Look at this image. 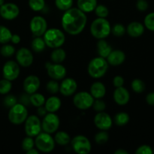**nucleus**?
Here are the masks:
<instances>
[{
    "label": "nucleus",
    "mask_w": 154,
    "mask_h": 154,
    "mask_svg": "<svg viewBox=\"0 0 154 154\" xmlns=\"http://www.w3.org/2000/svg\"><path fill=\"white\" fill-rule=\"evenodd\" d=\"M86 14L78 8H71L65 11L62 17L61 23L63 30L71 35L81 34L87 25Z\"/></svg>",
    "instance_id": "f257e3e1"
},
{
    "label": "nucleus",
    "mask_w": 154,
    "mask_h": 154,
    "mask_svg": "<svg viewBox=\"0 0 154 154\" xmlns=\"http://www.w3.org/2000/svg\"><path fill=\"white\" fill-rule=\"evenodd\" d=\"M90 33L96 39H105L111 33V26L106 18L97 17L90 25Z\"/></svg>",
    "instance_id": "f03ea898"
},
{
    "label": "nucleus",
    "mask_w": 154,
    "mask_h": 154,
    "mask_svg": "<svg viewBox=\"0 0 154 154\" xmlns=\"http://www.w3.org/2000/svg\"><path fill=\"white\" fill-rule=\"evenodd\" d=\"M109 64L105 58L97 57L90 60L87 67L89 75L94 79L102 78L107 73Z\"/></svg>",
    "instance_id": "7ed1b4c3"
},
{
    "label": "nucleus",
    "mask_w": 154,
    "mask_h": 154,
    "mask_svg": "<svg viewBox=\"0 0 154 154\" xmlns=\"http://www.w3.org/2000/svg\"><path fill=\"white\" fill-rule=\"evenodd\" d=\"M43 38L46 46L52 49L61 48L66 42L64 32L57 28L48 29L43 35Z\"/></svg>",
    "instance_id": "20e7f679"
},
{
    "label": "nucleus",
    "mask_w": 154,
    "mask_h": 154,
    "mask_svg": "<svg viewBox=\"0 0 154 154\" xmlns=\"http://www.w3.org/2000/svg\"><path fill=\"white\" fill-rule=\"evenodd\" d=\"M35 138V146L40 152L51 153L54 150L56 143L51 134L41 132Z\"/></svg>",
    "instance_id": "39448f33"
},
{
    "label": "nucleus",
    "mask_w": 154,
    "mask_h": 154,
    "mask_svg": "<svg viewBox=\"0 0 154 154\" xmlns=\"http://www.w3.org/2000/svg\"><path fill=\"white\" fill-rule=\"evenodd\" d=\"M28 117L26 106L22 103H17L10 108L8 112V120L12 124L20 125L25 122Z\"/></svg>",
    "instance_id": "423d86ee"
},
{
    "label": "nucleus",
    "mask_w": 154,
    "mask_h": 154,
    "mask_svg": "<svg viewBox=\"0 0 154 154\" xmlns=\"http://www.w3.org/2000/svg\"><path fill=\"white\" fill-rule=\"evenodd\" d=\"M71 146L75 153L78 154H87L90 153L92 144L88 138L83 135H78L71 139Z\"/></svg>",
    "instance_id": "0eeeda50"
},
{
    "label": "nucleus",
    "mask_w": 154,
    "mask_h": 154,
    "mask_svg": "<svg viewBox=\"0 0 154 154\" xmlns=\"http://www.w3.org/2000/svg\"><path fill=\"white\" fill-rule=\"evenodd\" d=\"M60 125V120L55 113H47L42 121V131L49 134L55 133L58 131Z\"/></svg>",
    "instance_id": "6e6552de"
},
{
    "label": "nucleus",
    "mask_w": 154,
    "mask_h": 154,
    "mask_svg": "<svg viewBox=\"0 0 154 154\" xmlns=\"http://www.w3.org/2000/svg\"><path fill=\"white\" fill-rule=\"evenodd\" d=\"M94 99L90 93L87 91H81L77 93L74 96L73 104L78 109L84 111L92 108Z\"/></svg>",
    "instance_id": "1a4fd4ad"
},
{
    "label": "nucleus",
    "mask_w": 154,
    "mask_h": 154,
    "mask_svg": "<svg viewBox=\"0 0 154 154\" xmlns=\"http://www.w3.org/2000/svg\"><path fill=\"white\" fill-rule=\"evenodd\" d=\"M24 123H25L24 129L27 136L35 138L42 131V122L38 116H28Z\"/></svg>",
    "instance_id": "9d476101"
},
{
    "label": "nucleus",
    "mask_w": 154,
    "mask_h": 154,
    "mask_svg": "<svg viewBox=\"0 0 154 154\" xmlns=\"http://www.w3.org/2000/svg\"><path fill=\"white\" fill-rule=\"evenodd\" d=\"M29 28L35 37H41L48 29V22L43 17L35 16L30 20Z\"/></svg>",
    "instance_id": "9b49d317"
},
{
    "label": "nucleus",
    "mask_w": 154,
    "mask_h": 154,
    "mask_svg": "<svg viewBox=\"0 0 154 154\" xmlns=\"http://www.w3.org/2000/svg\"><path fill=\"white\" fill-rule=\"evenodd\" d=\"M45 68L47 69L48 75L51 79L60 81L66 78L67 70L64 66L60 63H47L45 65Z\"/></svg>",
    "instance_id": "f8f14e48"
},
{
    "label": "nucleus",
    "mask_w": 154,
    "mask_h": 154,
    "mask_svg": "<svg viewBox=\"0 0 154 154\" xmlns=\"http://www.w3.org/2000/svg\"><path fill=\"white\" fill-rule=\"evenodd\" d=\"M20 69V65L17 62L9 60L6 62L2 68V75L5 79L13 81L19 77Z\"/></svg>",
    "instance_id": "ddd939ff"
},
{
    "label": "nucleus",
    "mask_w": 154,
    "mask_h": 154,
    "mask_svg": "<svg viewBox=\"0 0 154 154\" xmlns=\"http://www.w3.org/2000/svg\"><path fill=\"white\" fill-rule=\"evenodd\" d=\"M19 14V7L14 3H4L2 5L0 6V15L5 20H12L16 19Z\"/></svg>",
    "instance_id": "4468645a"
},
{
    "label": "nucleus",
    "mask_w": 154,
    "mask_h": 154,
    "mask_svg": "<svg viewBox=\"0 0 154 154\" xmlns=\"http://www.w3.org/2000/svg\"><path fill=\"white\" fill-rule=\"evenodd\" d=\"M94 124L99 130H108L113 125V120L111 116L106 112H97L94 117Z\"/></svg>",
    "instance_id": "2eb2a0df"
},
{
    "label": "nucleus",
    "mask_w": 154,
    "mask_h": 154,
    "mask_svg": "<svg viewBox=\"0 0 154 154\" xmlns=\"http://www.w3.org/2000/svg\"><path fill=\"white\" fill-rule=\"evenodd\" d=\"M17 63L22 67H29L34 61L32 53L31 51L26 48H22L17 51L16 54Z\"/></svg>",
    "instance_id": "dca6fc26"
},
{
    "label": "nucleus",
    "mask_w": 154,
    "mask_h": 154,
    "mask_svg": "<svg viewBox=\"0 0 154 154\" xmlns=\"http://www.w3.org/2000/svg\"><path fill=\"white\" fill-rule=\"evenodd\" d=\"M78 89V83L72 78H63L60 84V93L64 96H71L75 94Z\"/></svg>",
    "instance_id": "f3484780"
},
{
    "label": "nucleus",
    "mask_w": 154,
    "mask_h": 154,
    "mask_svg": "<svg viewBox=\"0 0 154 154\" xmlns=\"http://www.w3.org/2000/svg\"><path fill=\"white\" fill-rule=\"evenodd\" d=\"M41 85L40 79L38 76L31 75L27 76L23 81V89L25 93L31 95L38 90Z\"/></svg>",
    "instance_id": "a211bd4d"
},
{
    "label": "nucleus",
    "mask_w": 154,
    "mask_h": 154,
    "mask_svg": "<svg viewBox=\"0 0 154 154\" xmlns=\"http://www.w3.org/2000/svg\"><path fill=\"white\" fill-rule=\"evenodd\" d=\"M114 100L117 105H125L129 102L130 100V94H129V90L124 87H116L113 94Z\"/></svg>",
    "instance_id": "6ab92c4d"
},
{
    "label": "nucleus",
    "mask_w": 154,
    "mask_h": 154,
    "mask_svg": "<svg viewBox=\"0 0 154 154\" xmlns=\"http://www.w3.org/2000/svg\"><path fill=\"white\" fill-rule=\"evenodd\" d=\"M106 60L110 66H119L126 60V54L121 50H112Z\"/></svg>",
    "instance_id": "aec40b11"
},
{
    "label": "nucleus",
    "mask_w": 154,
    "mask_h": 154,
    "mask_svg": "<svg viewBox=\"0 0 154 154\" xmlns=\"http://www.w3.org/2000/svg\"><path fill=\"white\" fill-rule=\"evenodd\" d=\"M144 26L138 21L130 23L126 27V32L132 38H138L144 32Z\"/></svg>",
    "instance_id": "412c9836"
},
{
    "label": "nucleus",
    "mask_w": 154,
    "mask_h": 154,
    "mask_svg": "<svg viewBox=\"0 0 154 154\" xmlns=\"http://www.w3.org/2000/svg\"><path fill=\"white\" fill-rule=\"evenodd\" d=\"M62 102L58 96H52L45 100V103L44 105L46 108L47 111L50 113H56L61 108Z\"/></svg>",
    "instance_id": "4be33fe9"
},
{
    "label": "nucleus",
    "mask_w": 154,
    "mask_h": 154,
    "mask_svg": "<svg viewBox=\"0 0 154 154\" xmlns=\"http://www.w3.org/2000/svg\"><path fill=\"white\" fill-rule=\"evenodd\" d=\"M90 94L96 99H102L106 94V87L103 83L100 81L94 82L90 87Z\"/></svg>",
    "instance_id": "5701e85b"
},
{
    "label": "nucleus",
    "mask_w": 154,
    "mask_h": 154,
    "mask_svg": "<svg viewBox=\"0 0 154 154\" xmlns=\"http://www.w3.org/2000/svg\"><path fill=\"white\" fill-rule=\"evenodd\" d=\"M78 8L84 13H91L94 11L98 5L97 0H78Z\"/></svg>",
    "instance_id": "b1692460"
},
{
    "label": "nucleus",
    "mask_w": 154,
    "mask_h": 154,
    "mask_svg": "<svg viewBox=\"0 0 154 154\" xmlns=\"http://www.w3.org/2000/svg\"><path fill=\"white\" fill-rule=\"evenodd\" d=\"M112 50L111 45L105 39H99L97 42V52L99 57L106 59Z\"/></svg>",
    "instance_id": "393cba45"
},
{
    "label": "nucleus",
    "mask_w": 154,
    "mask_h": 154,
    "mask_svg": "<svg viewBox=\"0 0 154 154\" xmlns=\"http://www.w3.org/2000/svg\"><path fill=\"white\" fill-rule=\"evenodd\" d=\"M54 141L56 144L61 146H66L70 144L71 137L67 132L64 131H57L54 136Z\"/></svg>",
    "instance_id": "a878e982"
},
{
    "label": "nucleus",
    "mask_w": 154,
    "mask_h": 154,
    "mask_svg": "<svg viewBox=\"0 0 154 154\" xmlns=\"http://www.w3.org/2000/svg\"><path fill=\"white\" fill-rule=\"evenodd\" d=\"M66 58V52L61 48H54L51 54V60L54 63H62Z\"/></svg>",
    "instance_id": "bb28decb"
},
{
    "label": "nucleus",
    "mask_w": 154,
    "mask_h": 154,
    "mask_svg": "<svg viewBox=\"0 0 154 154\" xmlns=\"http://www.w3.org/2000/svg\"><path fill=\"white\" fill-rule=\"evenodd\" d=\"M45 100L46 99H45V96L42 95V93H38L36 92V93L29 95L30 105L35 107V108L43 106L45 103Z\"/></svg>",
    "instance_id": "cd10ccee"
},
{
    "label": "nucleus",
    "mask_w": 154,
    "mask_h": 154,
    "mask_svg": "<svg viewBox=\"0 0 154 154\" xmlns=\"http://www.w3.org/2000/svg\"><path fill=\"white\" fill-rule=\"evenodd\" d=\"M130 117L129 115L126 112H119L114 116V124L118 126H124L129 122Z\"/></svg>",
    "instance_id": "c85d7f7f"
},
{
    "label": "nucleus",
    "mask_w": 154,
    "mask_h": 154,
    "mask_svg": "<svg viewBox=\"0 0 154 154\" xmlns=\"http://www.w3.org/2000/svg\"><path fill=\"white\" fill-rule=\"evenodd\" d=\"M45 48H46V44L42 36L35 37L32 42V48L34 52L42 53L45 49Z\"/></svg>",
    "instance_id": "c756f323"
},
{
    "label": "nucleus",
    "mask_w": 154,
    "mask_h": 154,
    "mask_svg": "<svg viewBox=\"0 0 154 154\" xmlns=\"http://www.w3.org/2000/svg\"><path fill=\"white\" fill-rule=\"evenodd\" d=\"M12 33L8 28L5 26H0V43L7 44L11 42Z\"/></svg>",
    "instance_id": "7c9ffc66"
},
{
    "label": "nucleus",
    "mask_w": 154,
    "mask_h": 154,
    "mask_svg": "<svg viewBox=\"0 0 154 154\" xmlns=\"http://www.w3.org/2000/svg\"><path fill=\"white\" fill-rule=\"evenodd\" d=\"M131 87L132 90L136 93H141L145 90V84L144 81L141 79H134L131 84Z\"/></svg>",
    "instance_id": "2f4dec72"
},
{
    "label": "nucleus",
    "mask_w": 154,
    "mask_h": 154,
    "mask_svg": "<svg viewBox=\"0 0 154 154\" xmlns=\"http://www.w3.org/2000/svg\"><path fill=\"white\" fill-rule=\"evenodd\" d=\"M108 139H109V135L105 130H100V132L96 133L94 137L95 141L98 144H106L108 141Z\"/></svg>",
    "instance_id": "473e14b6"
},
{
    "label": "nucleus",
    "mask_w": 154,
    "mask_h": 154,
    "mask_svg": "<svg viewBox=\"0 0 154 154\" xmlns=\"http://www.w3.org/2000/svg\"><path fill=\"white\" fill-rule=\"evenodd\" d=\"M28 4L33 11H41L45 7V0H29Z\"/></svg>",
    "instance_id": "72a5a7b5"
},
{
    "label": "nucleus",
    "mask_w": 154,
    "mask_h": 154,
    "mask_svg": "<svg viewBox=\"0 0 154 154\" xmlns=\"http://www.w3.org/2000/svg\"><path fill=\"white\" fill-rule=\"evenodd\" d=\"M74 0H55V5L57 8L60 11L68 10L73 5Z\"/></svg>",
    "instance_id": "f704fd0d"
},
{
    "label": "nucleus",
    "mask_w": 154,
    "mask_h": 154,
    "mask_svg": "<svg viewBox=\"0 0 154 154\" xmlns=\"http://www.w3.org/2000/svg\"><path fill=\"white\" fill-rule=\"evenodd\" d=\"M46 90L51 94H57L60 92V84L56 80L51 79L46 84Z\"/></svg>",
    "instance_id": "c9c22d12"
},
{
    "label": "nucleus",
    "mask_w": 154,
    "mask_h": 154,
    "mask_svg": "<svg viewBox=\"0 0 154 154\" xmlns=\"http://www.w3.org/2000/svg\"><path fill=\"white\" fill-rule=\"evenodd\" d=\"M12 89V83L7 79H2L0 81V94L5 95L10 93Z\"/></svg>",
    "instance_id": "e433bc0d"
},
{
    "label": "nucleus",
    "mask_w": 154,
    "mask_h": 154,
    "mask_svg": "<svg viewBox=\"0 0 154 154\" xmlns=\"http://www.w3.org/2000/svg\"><path fill=\"white\" fill-rule=\"evenodd\" d=\"M126 32V28L121 23H116L111 27V33L116 37H121Z\"/></svg>",
    "instance_id": "4c0bfd02"
},
{
    "label": "nucleus",
    "mask_w": 154,
    "mask_h": 154,
    "mask_svg": "<svg viewBox=\"0 0 154 154\" xmlns=\"http://www.w3.org/2000/svg\"><path fill=\"white\" fill-rule=\"evenodd\" d=\"M95 14L97 17L106 18L109 14V10L108 8L104 5H97L94 10Z\"/></svg>",
    "instance_id": "58836bf2"
},
{
    "label": "nucleus",
    "mask_w": 154,
    "mask_h": 154,
    "mask_svg": "<svg viewBox=\"0 0 154 154\" xmlns=\"http://www.w3.org/2000/svg\"><path fill=\"white\" fill-rule=\"evenodd\" d=\"M21 147H22L23 150H24L25 152H27L28 150L35 147V140L33 139L32 137L26 136V138H24L21 143Z\"/></svg>",
    "instance_id": "ea45409f"
},
{
    "label": "nucleus",
    "mask_w": 154,
    "mask_h": 154,
    "mask_svg": "<svg viewBox=\"0 0 154 154\" xmlns=\"http://www.w3.org/2000/svg\"><path fill=\"white\" fill-rule=\"evenodd\" d=\"M15 53L14 47L8 44H4L0 49V54L4 57H10L13 56Z\"/></svg>",
    "instance_id": "a19ab883"
},
{
    "label": "nucleus",
    "mask_w": 154,
    "mask_h": 154,
    "mask_svg": "<svg viewBox=\"0 0 154 154\" xmlns=\"http://www.w3.org/2000/svg\"><path fill=\"white\" fill-rule=\"evenodd\" d=\"M144 27L150 31L154 32V12L147 14L144 20Z\"/></svg>",
    "instance_id": "79ce46f5"
},
{
    "label": "nucleus",
    "mask_w": 154,
    "mask_h": 154,
    "mask_svg": "<svg viewBox=\"0 0 154 154\" xmlns=\"http://www.w3.org/2000/svg\"><path fill=\"white\" fill-rule=\"evenodd\" d=\"M92 108L96 112H101V111H105L106 108V105H105V102L102 100V99H96V100L94 99Z\"/></svg>",
    "instance_id": "37998d69"
},
{
    "label": "nucleus",
    "mask_w": 154,
    "mask_h": 154,
    "mask_svg": "<svg viewBox=\"0 0 154 154\" xmlns=\"http://www.w3.org/2000/svg\"><path fill=\"white\" fill-rule=\"evenodd\" d=\"M135 153L136 154H153V150L150 146L147 145V144H144V145L140 146L138 147L136 150H135Z\"/></svg>",
    "instance_id": "c03bdc74"
},
{
    "label": "nucleus",
    "mask_w": 154,
    "mask_h": 154,
    "mask_svg": "<svg viewBox=\"0 0 154 154\" xmlns=\"http://www.w3.org/2000/svg\"><path fill=\"white\" fill-rule=\"evenodd\" d=\"M17 103V98L13 95H8L4 99V104L7 108H11Z\"/></svg>",
    "instance_id": "a18cd8bd"
},
{
    "label": "nucleus",
    "mask_w": 154,
    "mask_h": 154,
    "mask_svg": "<svg viewBox=\"0 0 154 154\" xmlns=\"http://www.w3.org/2000/svg\"><path fill=\"white\" fill-rule=\"evenodd\" d=\"M149 7L148 2L147 0H137L136 2V8L139 11L144 12L147 10Z\"/></svg>",
    "instance_id": "49530a36"
},
{
    "label": "nucleus",
    "mask_w": 154,
    "mask_h": 154,
    "mask_svg": "<svg viewBox=\"0 0 154 154\" xmlns=\"http://www.w3.org/2000/svg\"><path fill=\"white\" fill-rule=\"evenodd\" d=\"M113 84L115 87H123L124 84V78L120 75H117L113 79Z\"/></svg>",
    "instance_id": "de8ad7c7"
},
{
    "label": "nucleus",
    "mask_w": 154,
    "mask_h": 154,
    "mask_svg": "<svg viewBox=\"0 0 154 154\" xmlns=\"http://www.w3.org/2000/svg\"><path fill=\"white\" fill-rule=\"evenodd\" d=\"M146 102L149 105L154 106V92L148 93L146 96Z\"/></svg>",
    "instance_id": "09e8293b"
},
{
    "label": "nucleus",
    "mask_w": 154,
    "mask_h": 154,
    "mask_svg": "<svg viewBox=\"0 0 154 154\" xmlns=\"http://www.w3.org/2000/svg\"><path fill=\"white\" fill-rule=\"evenodd\" d=\"M21 38H20V36L17 34H12L11 36V42H12L13 44L14 45H17L20 42Z\"/></svg>",
    "instance_id": "8fccbe9b"
},
{
    "label": "nucleus",
    "mask_w": 154,
    "mask_h": 154,
    "mask_svg": "<svg viewBox=\"0 0 154 154\" xmlns=\"http://www.w3.org/2000/svg\"><path fill=\"white\" fill-rule=\"evenodd\" d=\"M38 116H40V117H43V116H45V114H47V110L46 108H45V106H41V107H38Z\"/></svg>",
    "instance_id": "3c124183"
},
{
    "label": "nucleus",
    "mask_w": 154,
    "mask_h": 154,
    "mask_svg": "<svg viewBox=\"0 0 154 154\" xmlns=\"http://www.w3.org/2000/svg\"><path fill=\"white\" fill-rule=\"evenodd\" d=\"M39 152L40 151H39L37 148H34V147H33V148H32L31 150H28V151L26 152V153L27 154H38Z\"/></svg>",
    "instance_id": "603ef678"
},
{
    "label": "nucleus",
    "mask_w": 154,
    "mask_h": 154,
    "mask_svg": "<svg viewBox=\"0 0 154 154\" xmlns=\"http://www.w3.org/2000/svg\"><path fill=\"white\" fill-rule=\"evenodd\" d=\"M128 151H126V150H123V149H118L116 151H114V154H128Z\"/></svg>",
    "instance_id": "864d4df0"
},
{
    "label": "nucleus",
    "mask_w": 154,
    "mask_h": 154,
    "mask_svg": "<svg viewBox=\"0 0 154 154\" xmlns=\"http://www.w3.org/2000/svg\"><path fill=\"white\" fill-rule=\"evenodd\" d=\"M4 3H5V0H0V6L2 5Z\"/></svg>",
    "instance_id": "5fc2aeb1"
}]
</instances>
